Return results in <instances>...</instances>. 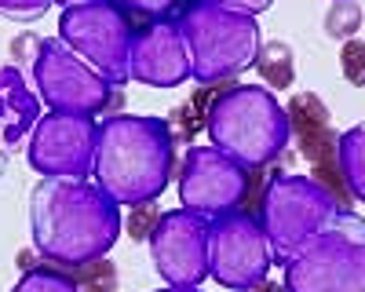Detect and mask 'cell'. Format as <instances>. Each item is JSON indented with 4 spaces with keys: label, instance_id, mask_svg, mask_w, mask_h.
Listing matches in <instances>:
<instances>
[{
    "label": "cell",
    "instance_id": "cell-1",
    "mask_svg": "<svg viewBox=\"0 0 365 292\" xmlns=\"http://www.w3.org/2000/svg\"><path fill=\"white\" fill-rule=\"evenodd\" d=\"M125 216L96 179H41L29 190L34 249L63 271L88 267L117 245Z\"/></svg>",
    "mask_w": 365,
    "mask_h": 292
},
{
    "label": "cell",
    "instance_id": "cell-2",
    "mask_svg": "<svg viewBox=\"0 0 365 292\" xmlns=\"http://www.w3.org/2000/svg\"><path fill=\"white\" fill-rule=\"evenodd\" d=\"M175 175V135L165 117L110 113L99 121L91 179L120 209L158 201Z\"/></svg>",
    "mask_w": 365,
    "mask_h": 292
},
{
    "label": "cell",
    "instance_id": "cell-3",
    "mask_svg": "<svg viewBox=\"0 0 365 292\" xmlns=\"http://www.w3.org/2000/svg\"><path fill=\"white\" fill-rule=\"evenodd\" d=\"M205 132L220 154L237 161L245 172L267 168L292 142L289 113L263 84H234L212 95Z\"/></svg>",
    "mask_w": 365,
    "mask_h": 292
},
{
    "label": "cell",
    "instance_id": "cell-4",
    "mask_svg": "<svg viewBox=\"0 0 365 292\" xmlns=\"http://www.w3.org/2000/svg\"><path fill=\"white\" fill-rule=\"evenodd\" d=\"M179 33L190 55V80H197L201 88L241 77L256 63V51L263 44L252 15L227 11L205 0L187 4V11L179 15Z\"/></svg>",
    "mask_w": 365,
    "mask_h": 292
},
{
    "label": "cell",
    "instance_id": "cell-5",
    "mask_svg": "<svg viewBox=\"0 0 365 292\" xmlns=\"http://www.w3.org/2000/svg\"><path fill=\"white\" fill-rule=\"evenodd\" d=\"M344 212V201L314 175H274L263 190L259 226L270 241L274 263H285L307 249L318 234Z\"/></svg>",
    "mask_w": 365,
    "mask_h": 292
},
{
    "label": "cell",
    "instance_id": "cell-6",
    "mask_svg": "<svg viewBox=\"0 0 365 292\" xmlns=\"http://www.w3.org/2000/svg\"><path fill=\"white\" fill-rule=\"evenodd\" d=\"M285 292H365V219L340 212L285 263Z\"/></svg>",
    "mask_w": 365,
    "mask_h": 292
},
{
    "label": "cell",
    "instance_id": "cell-7",
    "mask_svg": "<svg viewBox=\"0 0 365 292\" xmlns=\"http://www.w3.org/2000/svg\"><path fill=\"white\" fill-rule=\"evenodd\" d=\"M37 95L48 113H81V117H110L117 103V88L91 70L77 51H70L58 37H44L34 63Z\"/></svg>",
    "mask_w": 365,
    "mask_h": 292
},
{
    "label": "cell",
    "instance_id": "cell-8",
    "mask_svg": "<svg viewBox=\"0 0 365 292\" xmlns=\"http://www.w3.org/2000/svg\"><path fill=\"white\" fill-rule=\"evenodd\" d=\"M128 15L120 11L113 0L106 4H88V8H70L58 15V41L70 51H77L91 70H99L113 88L128 84V48H132Z\"/></svg>",
    "mask_w": 365,
    "mask_h": 292
},
{
    "label": "cell",
    "instance_id": "cell-9",
    "mask_svg": "<svg viewBox=\"0 0 365 292\" xmlns=\"http://www.w3.org/2000/svg\"><path fill=\"white\" fill-rule=\"evenodd\" d=\"M274 252L259 216L230 212L208 226V278L230 292H252L270 278Z\"/></svg>",
    "mask_w": 365,
    "mask_h": 292
},
{
    "label": "cell",
    "instance_id": "cell-10",
    "mask_svg": "<svg viewBox=\"0 0 365 292\" xmlns=\"http://www.w3.org/2000/svg\"><path fill=\"white\" fill-rule=\"evenodd\" d=\"M179 209H187L201 219H223L241 209V201L249 194V172L216 146H190L179 165Z\"/></svg>",
    "mask_w": 365,
    "mask_h": 292
},
{
    "label": "cell",
    "instance_id": "cell-11",
    "mask_svg": "<svg viewBox=\"0 0 365 292\" xmlns=\"http://www.w3.org/2000/svg\"><path fill=\"white\" fill-rule=\"evenodd\" d=\"M96 139V117L44 113L26 139V161L44 179H91Z\"/></svg>",
    "mask_w": 365,
    "mask_h": 292
},
{
    "label": "cell",
    "instance_id": "cell-12",
    "mask_svg": "<svg viewBox=\"0 0 365 292\" xmlns=\"http://www.w3.org/2000/svg\"><path fill=\"white\" fill-rule=\"evenodd\" d=\"M208 226H212L208 219L187 209H172L158 216L146 245L165 285L197 288L208 278Z\"/></svg>",
    "mask_w": 365,
    "mask_h": 292
},
{
    "label": "cell",
    "instance_id": "cell-13",
    "mask_svg": "<svg viewBox=\"0 0 365 292\" xmlns=\"http://www.w3.org/2000/svg\"><path fill=\"white\" fill-rule=\"evenodd\" d=\"M128 80L143 88H179L190 80V55L179 33V22H150L132 33Z\"/></svg>",
    "mask_w": 365,
    "mask_h": 292
},
{
    "label": "cell",
    "instance_id": "cell-14",
    "mask_svg": "<svg viewBox=\"0 0 365 292\" xmlns=\"http://www.w3.org/2000/svg\"><path fill=\"white\" fill-rule=\"evenodd\" d=\"M285 113H289V128H292V139L299 146V154L314 168V179L325 183L344 201V179H340V168H336V139L340 135L332 132L329 106L314 92H296L289 99Z\"/></svg>",
    "mask_w": 365,
    "mask_h": 292
},
{
    "label": "cell",
    "instance_id": "cell-15",
    "mask_svg": "<svg viewBox=\"0 0 365 292\" xmlns=\"http://www.w3.org/2000/svg\"><path fill=\"white\" fill-rule=\"evenodd\" d=\"M44 117V103L34 92L26 70L15 63H0V146L11 154Z\"/></svg>",
    "mask_w": 365,
    "mask_h": 292
},
{
    "label": "cell",
    "instance_id": "cell-16",
    "mask_svg": "<svg viewBox=\"0 0 365 292\" xmlns=\"http://www.w3.org/2000/svg\"><path fill=\"white\" fill-rule=\"evenodd\" d=\"M336 168L344 190L365 204V121H358L336 139Z\"/></svg>",
    "mask_w": 365,
    "mask_h": 292
},
{
    "label": "cell",
    "instance_id": "cell-17",
    "mask_svg": "<svg viewBox=\"0 0 365 292\" xmlns=\"http://www.w3.org/2000/svg\"><path fill=\"white\" fill-rule=\"evenodd\" d=\"M252 66L259 70L263 88H270V92L296 84V51H292V44H285V41H278V37H270V41L259 44Z\"/></svg>",
    "mask_w": 365,
    "mask_h": 292
},
{
    "label": "cell",
    "instance_id": "cell-18",
    "mask_svg": "<svg viewBox=\"0 0 365 292\" xmlns=\"http://www.w3.org/2000/svg\"><path fill=\"white\" fill-rule=\"evenodd\" d=\"M361 22H365V11H361L358 0H332L322 26L332 41H351V37H358Z\"/></svg>",
    "mask_w": 365,
    "mask_h": 292
},
{
    "label": "cell",
    "instance_id": "cell-19",
    "mask_svg": "<svg viewBox=\"0 0 365 292\" xmlns=\"http://www.w3.org/2000/svg\"><path fill=\"white\" fill-rule=\"evenodd\" d=\"M11 292H81V285L63 267H29Z\"/></svg>",
    "mask_w": 365,
    "mask_h": 292
},
{
    "label": "cell",
    "instance_id": "cell-20",
    "mask_svg": "<svg viewBox=\"0 0 365 292\" xmlns=\"http://www.w3.org/2000/svg\"><path fill=\"white\" fill-rule=\"evenodd\" d=\"M70 278L81 285V292H113V285H117L106 259H96V263H88V267L70 271Z\"/></svg>",
    "mask_w": 365,
    "mask_h": 292
},
{
    "label": "cell",
    "instance_id": "cell-21",
    "mask_svg": "<svg viewBox=\"0 0 365 292\" xmlns=\"http://www.w3.org/2000/svg\"><path fill=\"white\" fill-rule=\"evenodd\" d=\"M113 4L125 15H143V19L165 22L168 15H175L182 8V0H113Z\"/></svg>",
    "mask_w": 365,
    "mask_h": 292
},
{
    "label": "cell",
    "instance_id": "cell-22",
    "mask_svg": "<svg viewBox=\"0 0 365 292\" xmlns=\"http://www.w3.org/2000/svg\"><path fill=\"white\" fill-rule=\"evenodd\" d=\"M340 70L347 77V84H365V41L361 37H351L344 41V51H340Z\"/></svg>",
    "mask_w": 365,
    "mask_h": 292
},
{
    "label": "cell",
    "instance_id": "cell-23",
    "mask_svg": "<svg viewBox=\"0 0 365 292\" xmlns=\"http://www.w3.org/2000/svg\"><path fill=\"white\" fill-rule=\"evenodd\" d=\"M51 11V0H0V19L11 22H37Z\"/></svg>",
    "mask_w": 365,
    "mask_h": 292
},
{
    "label": "cell",
    "instance_id": "cell-24",
    "mask_svg": "<svg viewBox=\"0 0 365 292\" xmlns=\"http://www.w3.org/2000/svg\"><path fill=\"white\" fill-rule=\"evenodd\" d=\"M41 44H44V37H37L34 29H22V33H19V37L8 44V51H11V63H15V66H22V70H26V66L34 70Z\"/></svg>",
    "mask_w": 365,
    "mask_h": 292
},
{
    "label": "cell",
    "instance_id": "cell-25",
    "mask_svg": "<svg viewBox=\"0 0 365 292\" xmlns=\"http://www.w3.org/2000/svg\"><path fill=\"white\" fill-rule=\"evenodd\" d=\"M158 223V209H154V201L150 204H135V209H128L125 216V230H128V238H150V230H154Z\"/></svg>",
    "mask_w": 365,
    "mask_h": 292
},
{
    "label": "cell",
    "instance_id": "cell-26",
    "mask_svg": "<svg viewBox=\"0 0 365 292\" xmlns=\"http://www.w3.org/2000/svg\"><path fill=\"white\" fill-rule=\"evenodd\" d=\"M205 4H216V8H227V11H241V15H263L274 8V0H205Z\"/></svg>",
    "mask_w": 365,
    "mask_h": 292
},
{
    "label": "cell",
    "instance_id": "cell-27",
    "mask_svg": "<svg viewBox=\"0 0 365 292\" xmlns=\"http://www.w3.org/2000/svg\"><path fill=\"white\" fill-rule=\"evenodd\" d=\"M51 4H58L63 11H70V8H88V4H106V0H51Z\"/></svg>",
    "mask_w": 365,
    "mask_h": 292
},
{
    "label": "cell",
    "instance_id": "cell-28",
    "mask_svg": "<svg viewBox=\"0 0 365 292\" xmlns=\"http://www.w3.org/2000/svg\"><path fill=\"white\" fill-rule=\"evenodd\" d=\"M154 292H201V285H197V288H179V285H165V288H154Z\"/></svg>",
    "mask_w": 365,
    "mask_h": 292
},
{
    "label": "cell",
    "instance_id": "cell-29",
    "mask_svg": "<svg viewBox=\"0 0 365 292\" xmlns=\"http://www.w3.org/2000/svg\"><path fill=\"white\" fill-rule=\"evenodd\" d=\"M4 172H8V150L0 146V175H4Z\"/></svg>",
    "mask_w": 365,
    "mask_h": 292
}]
</instances>
